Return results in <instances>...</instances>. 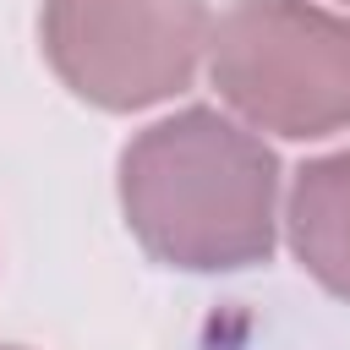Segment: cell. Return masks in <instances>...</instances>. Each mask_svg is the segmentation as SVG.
I'll list each match as a JSON object with an SVG mask.
<instances>
[{
	"label": "cell",
	"mask_w": 350,
	"mask_h": 350,
	"mask_svg": "<svg viewBox=\"0 0 350 350\" xmlns=\"http://www.w3.org/2000/svg\"><path fill=\"white\" fill-rule=\"evenodd\" d=\"M290 252L339 301H350V148L295 170L290 186Z\"/></svg>",
	"instance_id": "277c9868"
},
{
	"label": "cell",
	"mask_w": 350,
	"mask_h": 350,
	"mask_svg": "<svg viewBox=\"0 0 350 350\" xmlns=\"http://www.w3.org/2000/svg\"><path fill=\"white\" fill-rule=\"evenodd\" d=\"M208 33L202 0H44L38 11V44L55 77L109 115L186 93Z\"/></svg>",
	"instance_id": "3957f363"
},
{
	"label": "cell",
	"mask_w": 350,
	"mask_h": 350,
	"mask_svg": "<svg viewBox=\"0 0 350 350\" xmlns=\"http://www.w3.org/2000/svg\"><path fill=\"white\" fill-rule=\"evenodd\" d=\"M219 98L257 131L306 142L350 126V22L312 0H235L208 33Z\"/></svg>",
	"instance_id": "7a4b0ae2"
},
{
	"label": "cell",
	"mask_w": 350,
	"mask_h": 350,
	"mask_svg": "<svg viewBox=\"0 0 350 350\" xmlns=\"http://www.w3.org/2000/svg\"><path fill=\"white\" fill-rule=\"evenodd\" d=\"M0 350H22V345H0Z\"/></svg>",
	"instance_id": "5b68a950"
},
{
	"label": "cell",
	"mask_w": 350,
	"mask_h": 350,
	"mask_svg": "<svg viewBox=\"0 0 350 350\" xmlns=\"http://www.w3.org/2000/svg\"><path fill=\"white\" fill-rule=\"evenodd\" d=\"M279 159L230 115L191 104L120 148V213L137 246L180 273H241L273 257Z\"/></svg>",
	"instance_id": "6da1fadb"
},
{
	"label": "cell",
	"mask_w": 350,
	"mask_h": 350,
	"mask_svg": "<svg viewBox=\"0 0 350 350\" xmlns=\"http://www.w3.org/2000/svg\"><path fill=\"white\" fill-rule=\"evenodd\" d=\"M345 5H350V0H345Z\"/></svg>",
	"instance_id": "8992f818"
}]
</instances>
